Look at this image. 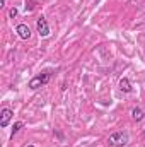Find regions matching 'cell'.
<instances>
[{
    "label": "cell",
    "mask_w": 145,
    "mask_h": 147,
    "mask_svg": "<svg viewBox=\"0 0 145 147\" xmlns=\"http://www.w3.org/2000/svg\"><path fill=\"white\" fill-rule=\"evenodd\" d=\"M130 142L128 132H114L108 137V144L111 147H125Z\"/></svg>",
    "instance_id": "6da1fadb"
},
{
    "label": "cell",
    "mask_w": 145,
    "mask_h": 147,
    "mask_svg": "<svg viewBox=\"0 0 145 147\" xmlns=\"http://www.w3.org/2000/svg\"><path fill=\"white\" fill-rule=\"evenodd\" d=\"M50 77H51V74H50V72H43V74H38V75H34V77L29 80V89L36 91V89H39V87L46 86V84L50 82Z\"/></svg>",
    "instance_id": "7a4b0ae2"
},
{
    "label": "cell",
    "mask_w": 145,
    "mask_h": 147,
    "mask_svg": "<svg viewBox=\"0 0 145 147\" xmlns=\"http://www.w3.org/2000/svg\"><path fill=\"white\" fill-rule=\"evenodd\" d=\"M36 29H38V33H39V36H41V38L50 36V26H48V22H46V17H44V16L38 17Z\"/></svg>",
    "instance_id": "3957f363"
},
{
    "label": "cell",
    "mask_w": 145,
    "mask_h": 147,
    "mask_svg": "<svg viewBox=\"0 0 145 147\" xmlns=\"http://www.w3.org/2000/svg\"><path fill=\"white\" fill-rule=\"evenodd\" d=\"M12 116H14V111L10 110V108H3L2 113H0V127L2 128H7V125L10 123Z\"/></svg>",
    "instance_id": "277c9868"
},
{
    "label": "cell",
    "mask_w": 145,
    "mask_h": 147,
    "mask_svg": "<svg viewBox=\"0 0 145 147\" xmlns=\"http://www.w3.org/2000/svg\"><path fill=\"white\" fill-rule=\"evenodd\" d=\"M15 33L19 34V38H21V39H29V38H31V29H29L26 24H17Z\"/></svg>",
    "instance_id": "5b68a950"
},
{
    "label": "cell",
    "mask_w": 145,
    "mask_h": 147,
    "mask_svg": "<svg viewBox=\"0 0 145 147\" xmlns=\"http://www.w3.org/2000/svg\"><path fill=\"white\" fill-rule=\"evenodd\" d=\"M132 118H133V121H142L145 118V113L142 108H138V106H135V108H132Z\"/></svg>",
    "instance_id": "8992f818"
},
{
    "label": "cell",
    "mask_w": 145,
    "mask_h": 147,
    "mask_svg": "<svg viewBox=\"0 0 145 147\" xmlns=\"http://www.w3.org/2000/svg\"><path fill=\"white\" fill-rule=\"evenodd\" d=\"M119 89H121L123 92H132V91H133L132 82H130V79H128V77H123V79L119 80Z\"/></svg>",
    "instance_id": "52a82bcc"
},
{
    "label": "cell",
    "mask_w": 145,
    "mask_h": 147,
    "mask_svg": "<svg viewBox=\"0 0 145 147\" xmlns=\"http://www.w3.org/2000/svg\"><path fill=\"white\" fill-rule=\"evenodd\" d=\"M22 127H24V121H15L14 127H12V132H10V139H14V137L17 135V132H19Z\"/></svg>",
    "instance_id": "ba28073f"
},
{
    "label": "cell",
    "mask_w": 145,
    "mask_h": 147,
    "mask_svg": "<svg viewBox=\"0 0 145 147\" xmlns=\"http://www.w3.org/2000/svg\"><path fill=\"white\" fill-rule=\"evenodd\" d=\"M36 5H38V2H36V0H26L24 10H26V12H31V10H34V9H36Z\"/></svg>",
    "instance_id": "9c48e42d"
},
{
    "label": "cell",
    "mask_w": 145,
    "mask_h": 147,
    "mask_svg": "<svg viewBox=\"0 0 145 147\" xmlns=\"http://www.w3.org/2000/svg\"><path fill=\"white\" fill-rule=\"evenodd\" d=\"M17 14H19V10H17L15 7H12V9H10V12H9V16H10V17H15Z\"/></svg>",
    "instance_id": "30bf717a"
},
{
    "label": "cell",
    "mask_w": 145,
    "mask_h": 147,
    "mask_svg": "<svg viewBox=\"0 0 145 147\" xmlns=\"http://www.w3.org/2000/svg\"><path fill=\"white\" fill-rule=\"evenodd\" d=\"M0 7H5V0H0Z\"/></svg>",
    "instance_id": "8fae6325"
},
{
    "label": "cell",
    "mask_w": 145,
    "mask_h": 147,
    "mask_svg": "<svg viewBox=\"0 0 145 147\" xmlns=\"http://www.w3.org/2000/svg\"><path fill=\"white\" fill-rule=\"evenodd\" d=\"M28 147H36V146H33V144H29V146H28Z\"/></svg>",
    "instance_id": "7c38bea8"
}]
</instances>
